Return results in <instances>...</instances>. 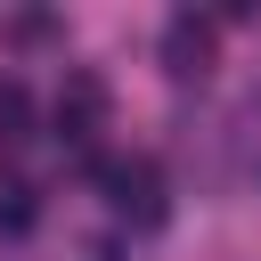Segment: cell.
I'll return each instance as SVG.
<instances>
[{"label":"cell","instance_id":"7a4b0ae2","mask_svg":"<svg viewBox=\"0 0 261 261\" xmlns=\"http://www.w3.org/2000/svg\"><path fill=\"white\" fill-rule=\"evenodd\" d=\"M49 122H57V147H73V155H90L106 130H114V82L98 73V65H65V82H57V106H49Z\"/></svg>","mask_w":261,"mask_h":261},{"label":"cell","instance_id":"8992f818","mask_svg":"<svg viewBox=\"0 0 261 261\" xmlns=\"http://www.w3.org/2000/svg\"><path fill=\"white\" fill-rule=\"evenodd\" d=\"M49 33H57L49 16H8V41H49Z\"/></svg>","mask_w":261,"mask_h":261},{"label":"cell","instance_id":"277c9868","mask_svg":"<svg viewBox=\"0 0 261 261\" xmlns=\"http://www.w3.org/2000/svg\"><path fill=\"white\" fill-rule=\"evenodd\" d=\"M16 139H33V98H24V82H0V147H16Z\"/></svg>","mask_w":261,"mask_h":261},{"label":"cell","instance_id":"3957f363","mask_svg":"<svg viewBox=\"0 0 261 261\" xmlns=\"http://www.w3.org/2000/svg\"><path fill=\"white\" fill-rule=\"evenodd\" d=\"M163 73H171V82H204V73H212V16L179 8V16L163 24Z\"/></svg>","mask_w":261,"mask_h":261},{"label":"cell","instance_id":"5b68a950","mask_svg":"<svg viewBox=\"0 0 261 261\" xmlns=\"http://www.w3.org/2000/svg\"><path fill=\"white\" fill-rule=\"evenodd\" d=\"M33 212H41V204H33V188H24L16 171H0V228H24Z\"/></svg>","mask_w":261,"mask_h":261},{"label":"cell","instance_id":"6da1fadb","mask_svg":"<svg viewBox=\"0 0 261 261\" xmlns=\"http://www.w3.org/2000/svg\"><path fill=\"white\" fill-rule=\"evenodd\" d=\"M90 179H98V196H106L114 220H130V228H163V212H171V179H163L155 155H106Z\"/></svg>","mask_w":261,"mask_h":261}]
</instances>
